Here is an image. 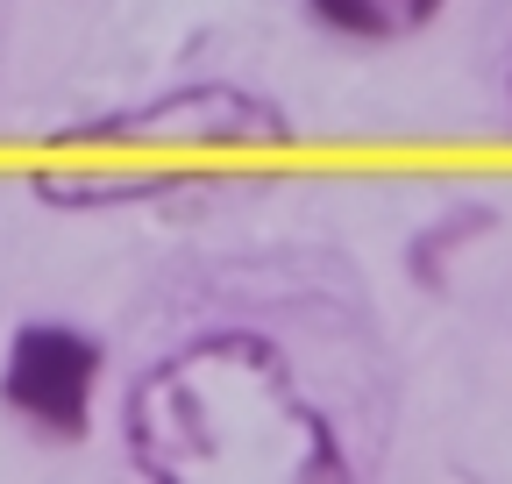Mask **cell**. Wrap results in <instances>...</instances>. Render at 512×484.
<instances>
[{
    "label": "cell",
    "instance_id": "cell-2",
    "mask_svg": "<svg viewBox=\"0 0 512 484\" xmlns=\"http://www.w3.org/2000/svg\"><path fill=\"white\" fill-rule=\"evenodd\" d=\"M64 143H93V150H136L143 164L107 157L93 171H36V193L57 207H107V200H150L192 186V157H235V150H285L292 143V114L249 86L200 79V86H171L150 107L107 114L93 129L64 136Z\"/></svg>",
    "mask_w": 512,
    "mask_h": 484
},
{
    "label": "cell",
    "instance_id": "cell-3",
    "mask_svg": "<svg viewBox=\"0 0 512 484\" xmlns=\"http://www.w3.org/2000/svg\"><path fill=\"white\" fill-rule=\"evenodd\" d=\"M100 363H107L100 335L64 328V321H29V328H15L8 363H0V406L22 413L50 442H79L93 420Z\"/></svg>",
    "mask_w": 512,
    "mask_h": 484
},
{
    "label": "cell",
    "instance_id": "cell-1",
    "mask_svg": "<svg viewBox=\"0 0 512 484\" xmlns=\"http://www.w3.org/2000/svg\"><path fill=\"white\" fill-rule=\"evenodd\" d=\"M128 463L157 484H335L349 456L256 328H207L128 385Z\"/></svg>",
    "mask_w": 512,
    "mask_h": 484
},
{
    "label": "cell",
    "instance_id": "cell-4",
    "mask_svg": "<svg viewBox=\"0 0 512 484\" xmlns=\"http://www.w3.org/2000/svg\"><path fill=\"white\" fill-rule=\"evenodd\" d=\"M320 29H335L349 43H399V36H420L448 0H306Z\"/></svg>",
    "mask_w": 512,
    "mask_h": 484
}]
</instances>
